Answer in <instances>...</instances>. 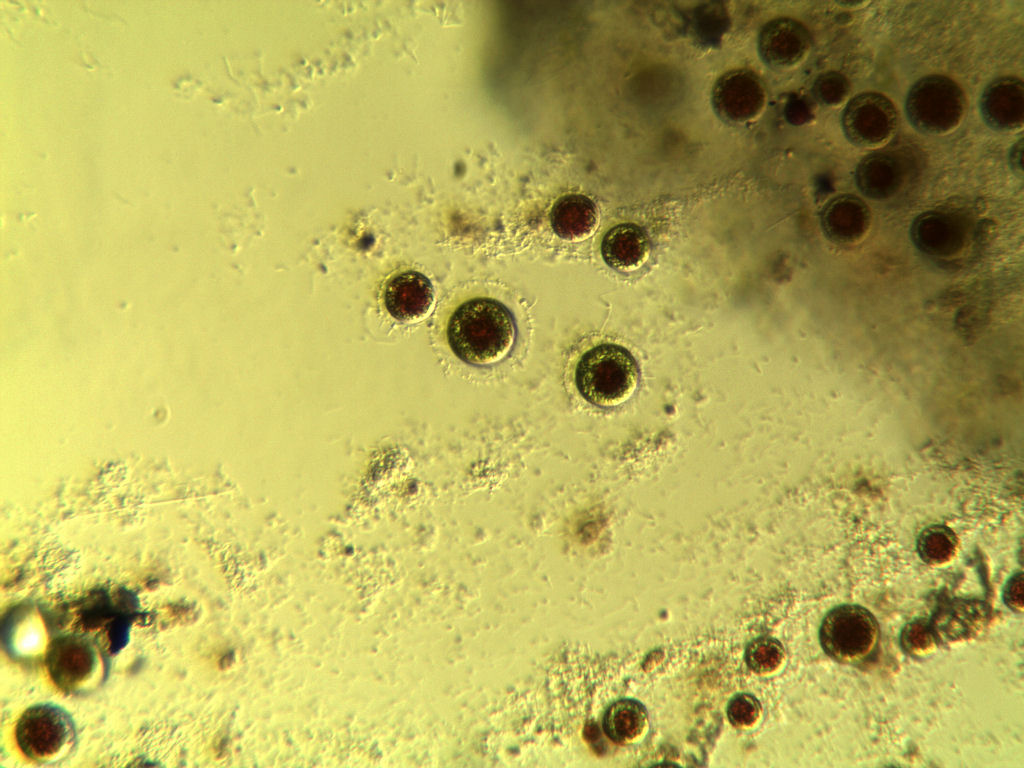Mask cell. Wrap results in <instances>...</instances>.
Segmentation results:
<instances>
[{
  "mask_svg": "<svg viewBox=\"0 0 1024 768\" xmlns=\"http://www.w3.org/2000/svg\"><path fill=\"white\" fill-rule=\"evenodd\" d=\"M784 115L792 125L805 124L813 118L811 102L803 95L792 94L785 104Z\"/></svg>",
  "mask_w": 1024,
  "mask_h": 768,
  "instance_id": "obj_25",
  "label": "cell"
},
{
  "mask_svg": "<svg viewBox=\"0 0 1024 768\" xmlns=\"http://www.w3.org/2000/svg\"><path fill=\"white\" fill-rule=\"evenodd\" d=\"M550 223L558 237L582 241L590 237L597 227V207L583 194H566L552 206Z\"/></svg>",
  "mask_w": 1024,
  "mask_h": 768,
  "instance_id": "obj_17",
  "label": "cell"
},
{
  "mask_svg": "<svg viewBox=\"0 0 1024 768\" xmlns=\"http://www.w3.org/2000/svg\"><path fill=\"white\" fill-rule=\"evenodd\" d=\"M73 735L72 722L60 707L41 703L26 709L19 717L16 742L29 759L48 761L59 755Z\"/></svg>",
  "mask_w": 1024,
  "mask_h": 768,
  "instance_id": "obj_5",
  "label": "cell"
},
{
  "mask_svg": "<svg viewBox=\"0 0 1024 768\" xmlns=\"http://www.w3.org/2000/svg\"><path fill=\"white\" fill-rule=\"evenodd\" d=\"M910 237L922 253L948 257L958 253L964 246L966 224L962 217L951 211L929 210L914 218L910 226Z\"/></svg>",
  "mask_w": 1024,
  "mask_h": 768,
  "instance_id": "obj_9",
  "label": "cell"
},
{
  "mask_svg": "<svg viewBox=\"0 0 1024 768\" xmlns=\"http://www.w3.org/2000/svg\"><path fill=\"white\" fill-rule=\"evenodd\" d=\"M938 638L930 620L916 618L908 622L900 634L903 651L912 657H924L934 651Z\"/></svg>",
  "mask_w": 1024,
  "mask_h": 768,
  "instance_id": "obj_22",
  "label": "cell"
},
{
  "mask_svg": "<svg viewBox=\"0 0 1024 768\" xmlns=\"http://www.w3.org/2000/svg\"><path fill=\"white\" fill-rule=\"evenodd\" d=\"M785 651L782 644L771 637H759L751 641L745 651L748 667L757 674L775 672L783 663Z\"/></svg>",
  "mask_w": 1024,
  "mask_h": 768,
  "instance_id": "obj_21",
  "label": "cell"
},
{
  "mask_svg": "<svg viewBox=\"0 0 1024 768\" xmlns=\"http://www.w3.org/2000/svg\"><path fill=\"white\" fill-rule=\"evenodd\" d=\"M1024 577L1023 573L1017 572L1007 581L1003 590V600L1007 607L1014 612L1021 613L1024 609Z\"/></svg>",
  "mask_w": 1024,
  "mask_h": 768,
  "instance_id": "obj_26",
  "label": "cell"
},
{
  "mask_svg": "<svg viewBox=\"0 0 1024 768\" xmlns=\"http://www.w3.org/2000/svg\"><path fill=\"white\" fill-rule=\"evenodd\" d=\"M761 714L760 702L750 694L735 695L727 706L730 723L740 729L752 727Z\"/></svg>",
  "mask_w": 1024,
  "mask_h": 768,
  "instance_id": "obj_24",
  "label": "cell"
},
{
  "mask_svg": "<svg viewBox=\"0 0 1024 768\" xmlns=\"http://www.w3.org/2000/svg\"><path fill=\"white\" fill-rule=\"evenodd\" d=\"M965 94L951 78L932 74L920 78L908 91L905 111L911 125L928 134H943L961 121Z\"/></svg>",
  "mask_w": 1024,
  "mask_h": 768,
  "instance_id": "obj_3",
  "label": "cell"
},
{
  "mask_svg": "<svg viewBox=\"0 0 1024 768\" xmlns=\"http://www.w3.org/2000/svg\"><path fill=\"white\" fill-rule=\"evenodd\" d=\"M516 329L510 311L489 297H472L451 312L446 338L462 361L488 365L502 360L512 348Z\"/></svg>",
  "mask_w": 1024,
  "mask_h": 768,
  "instance_id": "obj_1",
  "label": "cell"
},
{
  "mask_svg": "<svg viewBox=\"0 0 1024 768\" xmlns=\"http://www.w3.org/2000/svg\"><path fill=\"white\" fill-rule=\"evenodd\" d=\"M635 358L624 347L604 343L587 350L576 371V386L583 398L600 407H615L627 401L639 382Z\"/></svg>",
  "mask_w": 1024,
  "mask_h": 768,
  "instance_id": "obj_2",
  "label": "cell"
},
{
  "mask_svg": "<svg viewBox=\"0 0 1024 768\" xmlns=\"http://www.w3.org/2000/svg\"><path fill=\"white\" fill-rule=\"evenodd\" d=\"M989 620L990 609L985 602L955 598L939 605L930 622L938 641L955 643L981 634Z\"/></svg>",
  "mask_w": 1024,
  "mask_h": 768,
  "instance_id": "obj_12",
  "label": "cell"
},
{
  "mask_svg": "<svg viewBox=\"0 0 1024 768\" xmlns=\"http://www.w3.org/2000/svg\"><path fill=\"white\" fill-rule=\"evenodd\" d=\"M850 91V84L845 75L837 71L820 74L812 85V94L821 104L838 105L844 101Z\"/></svg>",
  "mask_w": 1024,
  "mask_h": 768,
  "instance_id": "obj_23",
  "label": "cell"
},
{
  "mask_svg": "<svg viewBox=\"0 0 1024 768\" xmlns=\"http://www.w3.org/2000/svg\"><path fill=\"white\" fill-rule=\"evenodd\" d=\"M904 180V167L890 152L877 151L863 157L855 170V183L868 198L883 200L893 196Z\"/></svg>",
  "mask_w": 1024,
  "mask_h": 768,
  "instance_id": "obj_16",
  "label": "cell"
},
{
  "mask_svg": "<svg viewBox=\"0 0 1024 768\" xmlns=\"http://www.w3.org/2000/svg\"><path fill=\"white\" fill-rule=\"evenodd\" d=\"M650 253L651 243L647 233L632 223L612 227L601 242V254L605 263L622 272H632L642 267Z\"/></svg>",
  "mask_w": 1024,
  "mask_h": 768,
  "instance_id": "obj_15",
  "label": "cell"
},
{
  "mask_svg": "<svg viewBox=\"0 0 1024 768\" xmlns=\"http://www.w3.org/2000/svg\"><path fill=\"white\" fill-rule=\"evenodd\" d=\"M383 302L388 313L403 322L424 318L434 302V289L422 273L407 270L395 274L386 283Z\"/></svg>",
  "mask_w": 1024,
  "mask_h": 768,
  "instance_id": "obj_11",
  "label": "cell"
},
{
  "mask_svg": "<svg viewBox=\"0 0 1024 768\" xmlns=\"http://www.w3.org/2000/svg\"><path fill=\"white\" fill-rule=\"evenodd\" d=\"M648 716L644 706L633 699H622L611 704L603 716V730L618 744H627L642 736Z\"/></svg>",
  "mask_w": 1024,
  "mask_h": 768,
  "instance_id": "obj_18",
  "label": "cell"
},
{
  "mask_svg": "<svg viewBox=\"0 0 1024 768\" xmlns=\"http://www.w3.org/2000/svg\"><path fill=\"white\" fill-rule=\"evenodd\" d=\"M729 17L720 2H709L697 9L694 16V32L697 39L706 45H715L729 27Z\"/></svg>",
  "mask_w": 1024,
  "mask_h": 768,
  "instance_id": "obj_20",
  "label": "cell"
},
{
  "mask_svg": "<svg viewBox=\"0 0 1024 768\" xmlns=\"http://www.w3.org/2000/svg\"><path fill=\"white\" fill-rule=\"evenodd\" d=\"M959 539L952 529L934 524L921 531L917 538L920 558L929 565H942L954 558Z\"/></svg>",
  "mask_w": 1024,
  "mask_h": 768,
  "instance_id": "obj_19",
  "label": "cell"
},
{
  "mask_svg": "<svg viewBox=\"0 0 1024 768\" xmlns=\"http://www.w3.org/2000/svg\"><path fill=\"white\" fill-rule=\"evenodd\" d=\"M846 138L860 147H875L890 140L899 126L893 102L878 92L860 93L846 104L841 115Z\"/></svg>",
  "mask_w": 1024,
  "mask_h": 768,
  "instance_id": "obj_6",
  "label": "cell"
},
{
  "mask_svg": "<svg viewBox=\"0 0 1024 768\" xmlns=\"http://www.w3.org/2000/svg\"><path fill=\"white\" fill-rule=\"evenodd\" d=\"M871 223L868 205L858 196L841 194L830 199L820 213L824 235L832 242L845 244L860 239Z\"/></svg>",
  "mask_w": 1024,
  "mask_h": 768,
  "instance_id": "obj_14",
  "label": "cell"
},
{
  "mask_svg": "<svg viewBox=\"0 0 1024 768\" xmlns=\"http://www.w3.org/2000/svg\"><path fill=\"white\" fill-rule=\"evenodd\" d=\"M46 666L56 686L66 692H74L93 677L97 668L96 650L80 636H61L50 644Z\"/></svg>",
  "mask_w": 1024,
  "mask_h": 768,
  "instance_id": "obj_8",
  "label": "cell"
},
{
  "mask_svg": "<svg viewBox=\"0 0 1024 768\" xmlns=\"http://www.w3.org/2000/svg\"><path fill=\"white\" fill-rule=\"evenodd\" d=\"M879 625L866 608L843 604L831 609L823 618L820 644L825 653L843 664H855L867 659L879 641Z\"/></svg>",
  "mask_w": 1024,
  "mask_h": 768,
  "instance_id": "obj_4",
  "label": "cell"
},
{
  "mask_svg": "<svg viewBox=\"0 0 1024 768\" xmlns=\"http://www.w3.org/2000/svg\"><path fill=\"white\" fill-rule=\"evenodd\" d=\"M811 37L797 20L782 17L769 21L760 31L758 50L762 60L778 68L790 67L807 54Z\"/></svg>",
  "mask_w": 1024,
  "mask_h": 768,
  "instance_id": "obj_10",
  "label": "cell"
},
{
  "mask_svg": "<svg viewBox=\"0 0 1024 768\" xmlns=\"http://www.w3.org/2000/svg\"><path fill=\"white\" fill-rule=\"evenodd\" d=\"M766 89L761 78L748 69H733L722 74L712 89V105L723 119L745 122L763 109Z\"/></svg>",
  "mask_w": 1024,
  "mask_h": 768,
  "instance_id": "obj_7",
  "label": "cell"
},
{
  "mask_svg": "<svg viewBox=\"0 0 1024 768\" xmlns=\"http://www.w3.org/2000/svg\"><path fill=\"white\" fill-rule=\"evenodd\" d=\"M1022 152H1023V140L1017 141L1009 152V165L1014 173L1018 176H1022Z\"/></svg>",
  "mask_w": 1024,
  "mask_h": 768,
  "instance_id": "obj_27",
  "label": "cell"
},
{
  "mask_svg": "<svg viewBox=\"0 0 1024 768\" xmlns=\"http://www.w3.org/2000/svg\"><path fill=\"white\" fill-rule=\"evenodd\" d=\"M983 121L998 131H1013L1023 125L1024 85L1015 76H1001L991 81L980 97Z\"/></svg>",
  "mask_w": 1024,
  "mask_h": 768,
  "instance_id": "obj_13",
  "label": "cell"
}]
</instances>
